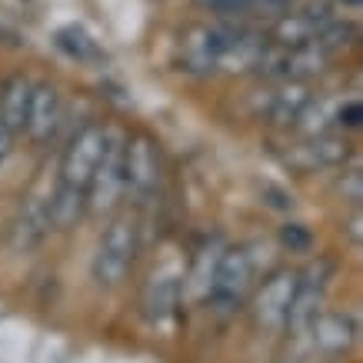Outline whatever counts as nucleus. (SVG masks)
<instances>
[{
    "instance_id": "f257e3e1",
    "label": "nucleus",
    "mask_w": 363,
    "mask_h": 363,
    "mask_svg": "<svg viewBox=\"0 0 363 363\" xmlns=\"http://www.w3.org/2000/svg\"><path fill=\"white\" fill-rule=\"evenodd\" d=\"M133 260H137V227L130 220H117L100 240V250L94 257V280L100 286H117Z\"/></svg>"
},
{
    "instance_id": "f03ea898",
    "label": "nucleus",
    "mask_w": 363,
    "mask_h": 363,
    "mask_svg": "<svg viewBox=\"0 0 363 363\" xmlns=\"http://www.w3.org/2000/svg\"><path fill=\"white\" fill-rule=\"evenodd\" d=\"M121 194H123V140L113 130H107L100 164L87 184V210L90 213H104V210H111L117 203Z\"/></svg>"
},
{
    "instance_id": "7ed1b4c3",
    "label": "nucleus",
    "mask_w": 363,
    "mask_h": 363,
    "mask_svg": "<svg viewBox=\"0 0 363 363\" xmlns=\"http://www.w3.org/2000/svg\"><path fill=\"white\" fill-rule=\"evenodd\" d=\"M253 277V264L243 250H227L220 257V264L213 270V280H210V307L217 313H233L240 310L243 294L250 286Z\"/></svg>"
},
{
    "instance_id": "20e7f679",
    "label": "nucleus",
    "mask_w": 363,
    "mask_h": 363,
    "mask_svg": "<svg viewBox=\"0 0 363 363\" xmlns=\"http://www.w3.org/2000/svg\"><path fill=\"white\" fill-rule=\"evenodd\" d=\"M237 33H240V27H233V23L197 27V30L187 33L180 60H184V67H187L190 74H213V70L220 67L227 47L237 40Z\"/></svg>"
},
{
    "instance_id": "39448f33",
    "label": "nucleus",
    "mask_w": 363,
    "mask_h": 363,
    "mask_svg": "<svg viewBox=\"0 0 363 363\" xmlns=\"http://www.w3.org/2000/svg\"><path fill=\"white\" fill-rule=\"evenodd\" d=\"M104 143H107V127H97L90 123L70 140V147L64 150V160H60V184H70V187L87 190L90 177L100 164V154H104Z\"/></svg>"
},
{
    "instance_id": "423d86ee",
    "label": "nucleus",
    "mask_w": 363,
    "mask_h": 363,
    "mask_svg": "<svg viewBox=\"0 0 363 363\" xmlns=\"http://www.w3.org/2000/svg\"><path fill=\"white\" fill-rule=\"evenodd\" d=\"M160 177V160L157 147L147 137L123 143V190H130L133 197H147L157 187Z\"/></svg>"
},
{
    "instance_id": "0eeeda50",
    "label": "nucleus",
    "mask_w": 363,
    "mask_h": 363,
    "mask_svg": "<svg viewBox=\"0 0 363 363\" xmlns=\"http://www.w3.org/2000/svg\"><path fill=\"white\" fill-rule=\"evenodd\" d=\"M60 123V94L57 87L50 84H33V94H30V111H27V127L23 130L30 133L33 140H47L50 133L57 130Z\"/></svg>"
},
{
    "instance_id": "6e6552de",
    "label": "nucleus",
    "mask_w": 363,
    "mask_h": 363,
    "mask_svg": "<svg viewBox=\"0 0 363 363\" xmlns=\"http://www.w3.org/2000/svg\"><path fill=\"white\" fill-rule=\"evenodd\" d=\"M30 94H33V80L27 77H11L0 90V123L11 133H21L27 127Z\"/></svg>"
},
{
    "instance_id": "1a4fd4ad",
    "label": "nucleus",
    "mask_w": 363,
    "mask_h": 363,
    "mask_svg": "<svg viewBox=\"0 0 363 363\" xmlns=\"http://www.w3.org/2000/svg\"><path fill=\"white\" fill-rule=\"evenodd\" d=\"M294 294H297V277H290V274L274 277L264 286V294H260V320H264L267 327L286 323L290 307H294Z\"/></svg>"
},
{
    "instance_id": "9d476101",
    "label": "nucleus",
    "mask_w": 363,
    "mask_h": 363,
    "mask_svg": "<svg viewBox=\"0 0 363 363\" xmlns=\"http://www.w3.org/2000/svg\"><path fill=\"white\" fill-rule=\"evenodd\" d=\"M84 213H87V190H80V187L60 184L54 197L47 200V220L57 230H70Z\"/></svg>"
},
{
    "instance_id": "9b49d317",
    "label": "nucleus",
    "mask_w": 363,
    "mask_h": 363,
    "mask_svg": "<svg viewBox=\"0 0 363 363\" xmlns=\"http://www.w3.org/2000/svg\"><path fill=\"white\" fill-rule=\"evenodd\" d=\"M177 300H180V284H177L174 277H154L140 297L143 317L150 320V323H164L177 310Z\"/></svg>"
},
{
    "instance_id": "f8f14e48",
    "label": "nucleus",
    "mask_w": 363,
    "mask_h": 363,
    "mask_svg": "<svg viewBox=\"0 0 363 363\" xmlns=\"http://www.w3.org/2000/svg\"><path fill=\"white\" fill-rule=\"evenodd\" d=\"M47 230H50L47 203L44 200H33V203H27V210H23L21 217H17V223H13V233H11L13 250H21V253L33 250V247L47 237Z\"/></svg>"
},
{
    "instance_id": "ddd939ff",
    "label": "nucleus",
    "mask_w": 363,
    "mask_h": 363,
    "mask_svg": "<svg viewBox=\"0 0 363 363\" xmlns=\"http://www.w3.org/2000/svg\"><path fill=\"white\" fill-rule=\"evenodd\" d=\"M313 333H317V343L323 350H347L357 337V327L343 313H320L313 317Z\"/></svg>"
},
{
    "instance_id": "4468645a",
    "label": "nucleus",
    "mask_w": 363,
    "mask_h": 363,
    "mask_svg": "<svg viewBox=\"0 0 363 363\" xmlns=\"http://www.w3.org/2000/svg\"><path fill=\"white\" fill-rule=\"evenodd\" d=\"M307 104H310L307 87L297 84V80H290V87H284L280 94H274V100H270V121L274 123L300 121V113L307 111Z\"/></svg>"
},
{
    "instance_id": "2eb2a0df",
    "label": "nucleus",
    "mask_w": 363,
    "mask_h": 363,
    "mask_svg": "<svg viewBox=\"0 0 363 363\" xmlns=\"http://www.w3.org/2000/svg\"><path fill=\"white\" fill-rule=\"evenodd\" d=\"M57 44H60V50H67V54L74 57V60H97L100 57L97 44L90 40V33L84 30V27H77V23L57 30Z\"/></svg>"
},
{
    "instance_id": "dca6fc26",
    "label": "nucleus",
    "mask_w": 363,
    "mask_h": 363,
    "mask_svg": "<svg viewBox=\"0 0 363 363\" xmlns=\"http://www.w3.org/2000/svg\"><path fill=\"white\" fill-rule=\"evenodd\" d=\"M280 243L290 253H307L313 247V233L303 223H286V227H280Z\"/></svg>"
},
{
    "instance_id": "f3484780",
    "label": "nucleus",
    "mask_w": 363,
    "mask_h": 363,
    "mask_svg": "<svg viewBox=\"0 0 363 363\" xmlns=\"http://www.w3.org/2000/svg\"><path fill=\"white\" fill-rule=\"evenodd\" d=\"M313 157H317L320 164H337V160H343V157H347V143H340V140H320V143H313Z\"/></svg>"
},
{
    "instance_id": "a211bd4d",
    "label": "nucleus",
    "mask_w": 363,
    "mask_h": 363,
    "mask_svg": "<svg viewBox=\"0 0 363 363\" xmlns=\"http://www.w3.org/2000/svg\"><path fill=\"white\" fill-rule=\"evenodd\" d=\"M264 200H267V207H274V210H290L294 207V197L286 194L284 187H277V184H264Z\"/></svg>"
},
{
    "instance_id": "6ab92c4d",
    "label": "nucleus",
    "mask_w": 363,
    "mask_h": 363,
    "mask_svg": "<svg viewBox=\"0 0 363 363\" xmlns=\"http://www.w3.org/2000/svg\"><path fill=\"white\" fill-rule=\"evenodd\" d=\"M200 7L217 13H247L250 11V0H197Z\"/></svg>"
},
{
    "instance_id": "aec40b11",
    "label": "nucleus",
    "mask_w": 363,
    "mask_h": 363,
    "mask_svg": "<svg viewBox=\"0 0 363 363\" xmlns=\"http://www.w3.org/2000/svg\"><path fill=\"white\" fill-rule=\"evenodd\" d=\"M340 123H343V127H360V123H363V107L357 104V100L340 107Z\"/></svg>"
},
{
    "instance_id": "412c9836",
    "label": "nucleus",
    "mask_w": 363,
    "mask_h": 363,
    "mask_svg": "<svg viewBox=\"0 0 363 363\" xmlns=\"http://www.w3.org/2000/svg\"><path fill=\"white\" fill-rule=\"evenodd\" d=\"M11 137H13V133L0 123V164H4V160H7V154H11Z\"/></svg>"
},
{
    "instance_id": "4be33fe9",
    "label": "nucleus",
    "mask_w": 363,
    "mask_h": 363,
    "mask_svg": "<svg viewBox=\"0 0 363 363\" xmlns=\"http://www.w3.org/2000/svg\"><path fill=\"white\" fill-rule=\"evenodd\" d=\"M343 4H360V0H343Z\"/></svg>"
}]
</instances>
